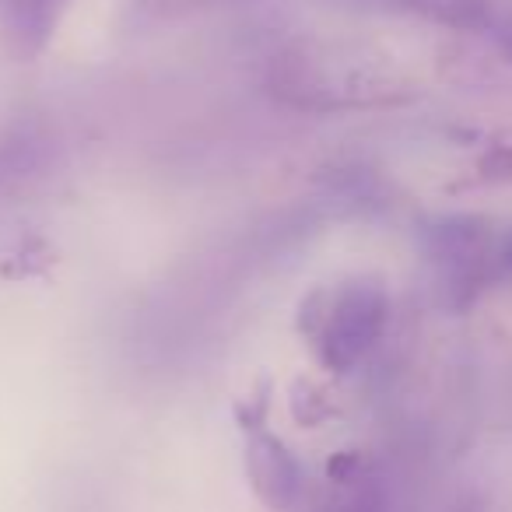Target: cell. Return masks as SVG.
Returning a JSON list of instances; mask_svg holds the SVG:
<instances>
[{"instance_id": "2", "label": "cell", "mask_w": 512, "mask_h": 512, "mask_svg": "<svg viewBox=\"0 0 512 512\" xmlns=\"http://www.w3.org/2000/svg\"><path fill=\"white\" fill-rule=\"evenodd\" d=\"M390 323V295L376 278H348L323 285L302 299L299 334L323 369L351 372L369 358Z\"/></svg>"}, {"instance_id": "5", "label": "cell", "mask_w": 512, "mask_h": 512, "mask_svg": "<svg viewBox=\"0 0 512 512\" xmlns=\"http://www.w3.org/2000/svg\"><path fill=\"white\" fill-rule=\"evenodd\" d=\"M4 4V43L22 64L36 60L53 43L71 0H0Z\"/></svg>"}, {"instance_id": "4", "label": "cell", "mask_w": 512, "mask_h": 512, "mask_svg": "<svg viewBox=\"0 0 512 512\" xmlns=\"http://www.w3.org/2000/svg\"><path fill=\"white\" fill-rule=\"evenodd\" d=\"M246 477L271 512H295L302 505L306 470L299 456L267 428L246 432Z\"/></svg>"}, {"instance_id": "6", "label": "cell", "mask_w": 512, "mask_h": 512, "mask_svg": "<svg viewBox=\"0 0 512 512\" xmlns=\"http://www.w3.org/2000/svg\"><path fill=\"white\" fill-rule=\"evenodd\" d=\"M334 8L355 11H393V15H418L449 29L477 32L495 22V0H330Z\"/></svg>"}, {"instance_id": "9", "label": "cell", "mask_w": 512, "mask_h": 512, "mask_svg": "<svg viewBox=\"0 0 512 512\" xmlns=\"http://www.w3.org/2000/svg\"><path fill=\"white\" fill-rule=\"evenodd\" d=\"M484 183H512V144H495L477 165Z\"/></svg>"}, {"instance_id": "10", "label": "cell", "mask_w": 512, "mask_h": 512, "mask_svg": "<svg viewBox=\"0 0 512 512\" xmlns=\"http://www.w3.org/2000/svg\"><path fill=\"white\" fill-rule=\"evenodd\" d=\"M498 264H502L505 271H512V235L498 246Z\"/></svg>"}, {"instance_id": "8", "label": "cell", "mask_w": 512, "mask_h": 512, "mask_svg": "<svg viewBox=\"0 0 512 512\" xmlns=\"http://www.w3.org/2000/svg\"><path fill=\"white\" fill-rule=\"evenodd\" d=\"M271 393H274L271 383H267V379H260V383H256L246 397H239V404H235V421H239L242 432L264 428L267 411H271Z\"/></svg>"}, {"instance_id": "1", "label": "cell", "mask_w": 512, "mask_h": 512, "mask_svg": "<svg viewBox=\"0 0 512 512\" xmlns=\"http://www.w3.org/2000/svg\"><path fill=\"white\" fill-rule=\"evenodd\" d=\"M267 85L285 106L309 113L369 109L397 99V78L383 67V57L351 39H292L274 53Z\"/></svg>"}, {"instance_id": "7", "label": "cell", "mask_w": 512, "mask_h": 512, "mask_svg": "<svg viewBox=\"0 0 512 512\" xmlns=\"http://www.w3.org/2000/svg\"><path fill=\"white\" fill-rule=\"evenodd\" d=\"M225 4H235V0H130L127 8H130V15L141 18V22H172V18L225 8Z\"/></svg>"}, {"instance_id": "11", "label": "cell", "mask_w": 512, "mask_h": 512, "mask_svg": "<svg viewBox=\"0 0 512 512\" xmlns=\"http://www.w3.org/2000/svg\"><path fill=\"white\" fill-rule=\"evenodd\" d=\"M509 50H512V36H509Z\"/></svg>"}, {"instance_id": "3", "label": "cell", "mask_w": 512, "mask_h": 512, "mask_svg": "<svg viewBox=\"0 0 512 512\" xmlns=\"http://www.w3.org/2000/svg\"><path fill=\"white\" fill-rule=\"evenodd\" d=\"M428 256L439 267L442 288L453 295V306L470 302V295L484 285L491 256H498L491 228L481 218H446L428 228Z\"/></svg>"}]
</instances>
